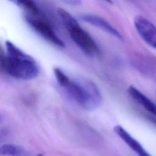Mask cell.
<instances>
[{
  "label": "cell",
  "mask_w": 156,
  "mask_h": 156,
  "mask_svg": "<svg viewBox=\"0 0 156 156\" xmlns=\"http://www.w3.org/2000/svg\"><path fill=\"white\" fill-rule=\"evenodd\" d=\"M58 85L67 94L87 110H93L101 104V93L92 80L84 77L71 79L59 68L54 69Z\"/></svg>",
  "instance_id": "obj_1"
},
{
  "label": "cell",
  "mask_w": 156,
  "mask_h": 156,
  "mask_svg": "<svg viewBox=\"0 0 156 156\" xmlns=\"http://www.w3.org/2000/svg\"><path fill=\"white\" fill-rule=\"evenodd\" d=\"M5 51L1 55V68L10 76L21 80H31L38 76L39 67L36 60L10 41L5 43Z\"/></svg>",
  "instance_id": "obj_2"
},
{
  "label": "cell",
  "mask_w": 156,
  "mask_h": 156,
  "mask_svg": "<svg viewBox=\"0 0 156 156\" xmlns=\"http://www.w3.org/2000/svg\"><path fill=\"white\" fill-rule=\"evenodd\" d=\"M58 14L71 40L83 52L91 56L99 54V48L94 40L71 13L65 9H60Z\"/></svg>",
  "instance_id": "obj_3"
},
{
  "label": "cell",
  "mask_w": 156,
  "mask_h": 156,
  "mask_svg": "<svg viewBox=\"0 0 156 156\" xmlns=\"http://www.w3.org/2000/svg\"><path fill=\"white\" fill-rule=\"evenodd\" d=\"M25 21L40 37L58 48H63V41L57 36L51 24L39 14L26 13Z\"/></svg>",
  "instance_id": "obj_4"
},
{
  "label": "cell",
  "mask_w": 156,
  "mask_h": 156,
  "mask_svg": "<svg viewBox=\"0 0 156 156\" xmlns=\"http://www.w3.org/2000/svg\"><path fill=\"white\" fill-rule=\"evenodd\" d=\"M133 22L136 30L143 40L156 49V26L143 16H136Z\"/></svg>",
  "instance_id": "obj_5"
},
{
  "label": "cell",
  "mask_w": 156,
  "mask_h": 156,
  "mask_svg": "<svg viewBox=\"0 0 156 156\" xmlns=\"http://www.w3.org/2000/svg\"><path fill=\"white\" fill-rule=\"evenodd\" d=\"M80 18L85 23L98 27L115 38L122 40V37L119 31L102 17L93 14H83L80 16Z\"/></svg>",
  "instance_id": "obj_6"
},
{
  "label": "cell",
  "mask_w": 156,
  "mask_h": 156,
  "mask_svg": "<svg viewBox=\"0 0 156 156\" xmlns=\"http://www.w3.org/2000/svg\"><path fill=\"white\" fill-rule=\"evenodd\" d=\"M113 130L138 156H151L141 144L133 137L123 127L120 125H116L114 127Z\"/></svg>",
  "instance_id": "obj_7"
},
{
  "label": "cell",
  "mask_w": 156,
  "mask_h": 156,
  "mask_svg": "<svg viewBox=\"0 0 156 156\" xmlns=\"http://www.w3.org/2000/svg\"><path fill=\"white\" fill-rule=\"evenodd\" d=\"M127 91L130 96L146 111L154 116H156V105L151 99L133 85L129 87Z\"/></svg>",
  "instance_id": "obj_8"
},
{
  "label": "cell",
  "mask_w": 156,
  "mask_h": 156,
  "mask_svg": "<svg viewBox=\"0 0 156 156\" xmlns=\"http://www.w3.org/2000/svg\"><path fill=\"white\" fill-rule=\"evenodd\" d=\"M25 10L26 13L39 14V9L34 0H9Z\"/></svg>",
  "instance_id": "obj_9"
},
{
  "label": "cell",
  "mask_w": 156,
  "mask_h": 156,
  "mask_svg": "<svg viewBox=\"0 0 156 156\" xmlns=\"http://www.w3.org/2000/svg\"><path fill=\"white\" fill-rule=\"evenodd\" d=\"M23 149L16 145L12 144H5L1 146V153L3 155L20 156Z\"/></svg>",
  "instance_id": "obj_10"
},
{
  "label": "cell",
  "mask_w": 156,
  "mask_h": 156,
  "mask_svg": "<svg viewBox=\"0 0 156 156\" xmlns=\"http://www.w3.org/2000/svg\"><path fill=\"white\" fill-rule=\"evenodd\" d=\"M148 120H149L152 123H153L154 125L156 126V118L155 117L153 116H147Z\"/></svg>",
  "instance_id": "obj_11"
},
{
  "label": "cell",
  "mask_w": 156,
  "mask_h": 156,
  "mask_svg": "<svg viewBox=\"0 0 156 156\" xmlns=\"http://www.w3.org/2000/svg\"><path fill=\"white\" fill-rule=\"evenodd\" d=\"M106 2H108V3H112V0H105Z\"/></svg>",
  "instance_id": "obj_12"
},
{
  "label": "cell",
  "mask_w": 156,
  "mask_h": 156,
  "mask_svg": "<svg viewBox=\"0 0 156 156\" xmlns=\"http://www.w3.org/2000/svg\"><path fill=\"white\" fill-rule=\"evenodd\" d=\"M37 156H44V155H43V154H38V155H37Z\"/></svg>",
  "instance_id": "obj_13"
}]
</instances>
